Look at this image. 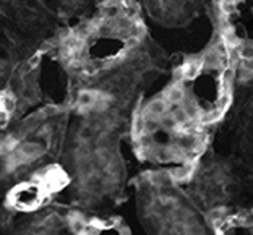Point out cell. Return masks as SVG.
<instances>
[{
  "label": "cell",
  "instance_id": "6da1fadb",
  "mask_svg": "<svg viewBox=\"0 0 253 235\" xmlns=\"http://www.w3.org/2000/svg\"><path fill=\"white\" fill-rule=\"evenodd\" d=\"M44 198V188L39 183H23L10 195V201L16 209L30 211L38 208Z\"/></svg>",
  "mask_w": 253,
  "mask_h": 235
},
{
  "label": "cell",
  "instance_id": "7a4b0ae2",
  "mask_svg": "<svg viewBox=\"0 0 253 235\" xmlns=\"http://www.w3.org/2000/svg\"><path fill=\"white\" fill-rule=\"evenodd\" d=\"M219 235H253V214L232 216L219 222Z\"/></svg>",
  "mask_w": 253,
  "mask_h": 235
}]
</instances>
